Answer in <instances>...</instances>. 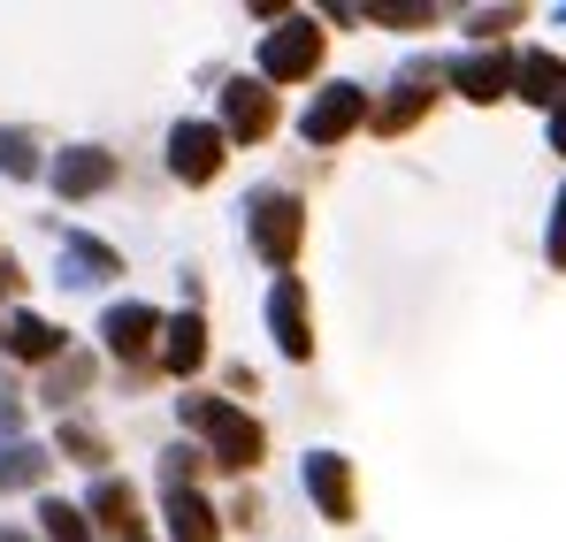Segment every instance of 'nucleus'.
Segmentation results:
<instances>
[{"instance_id": "f257e3e1", "label": "nucleus", "mask_w": 566, "mask_h": 542, "mask_svg": "<svg viewBox=\"0 0 566 542\" xmlns=\"http://www.w3.org/2000/svg\"><path fill=\"white\" fill-rule=\"evenodd\" d=\"M177 421L207 436V466H222V474H253L261 451H269L261 421H253V413H238L230 397H199V390H185V397H177Z\"/></svg>"}, {"instance_id": "f03ea898", "label": "nucleus", "mask_w": 566, "mask_h": 542, "mask_svg": "<svg viewBox=\"0 0 566 542\" xmlns=\"http://www.w3.org/2000/svg\"><path fill=\"white\" fill-rule=\"evenodd\" d=\"M245 237H253V253L269 261L276 275H291L298 261V245H306V199H291V191H253L245 199Z\"/></svg>"}, {"instance_id": "7ed1b4c3", "label": "nucleus", "mask_w": 566, "mask_h": 542, "mask_svg": "<svg viewBox=\"0 0 566 542\" xmlns=\"http://www.w3.org/2000/svg\"><path fill=\"white\" fill-rule=\"evenodd\" d=\"M322 70V23L314 15H283L261 39V85H306Z\"/></svg>"}, {"instance_id": "20e7f679", "label": "nucleus", "mask_w": 566, "mask_h": 542, "mask_svg": "<svg viewBox=\"0 0 566 542\" xmlns=\"http://www.w3.org/2000/svg\"><path fill=\"white\" fill-rule=\"evenodd\" d=\"M368 115H376V107H368V85H345V77H337V85H322L314 99H306L298 138H306V146H345Z\"/></svg>"}, {"instance_id": "39448f33", "label": "nucleus", "mask_w": 566, "mask_h": 542, "mask_svg": "<svg viewBox=\"0 0 566 542\" xmlns=\"http://www.w3.org/2000/svg\"><path fill=\"white\" fill-rule=\"evenodd\" d=\"M298 481H306V497H314V512H322L329 528H353V512H360V497H353V458L345 451H306L298 458Z\"/></svg>"}, {"instance_id": "423d86ee", "label": "nucleus", "mask_w": 566, "mask_h": 542, "mask_svg": "<svg viewBox=\"0 0 566 542\" xmlns=\"http://www.w3.org/2000/svg\"><path fill=\"white\" fill-rule=\"evenodd\" d=\"M269 337H276L283 360H314V313H306L298 275H276V290H269Z\"/></svg>"}, {"instance_id": "0eeeda50", "label": "nucleus", "mask_w": 566, "mask_h": 542, "mask_svg": "<svg viewBox=\"0 0 566 542\" xmlns=\"http://www.w3.org/2000/svg\"><path fill=\"white\" fill-rule=\"evenodd\" d=\"M222 123H177L169 130V177L177 183H214L222 177Z\"/></svg>"}, {"instance_id": "6e6552de", "label": "nucleus", "mask_w": 566, "mask_h": 542, "mask_svg": "<svg viewBox=\"0 0 566 542\" xmlns=\"http://www.w3.org/2000/svg\"><path fill=\"white\" fill-rule=\"evenodd\" d=\"M269 130H276V92L261 85V77H230V85H222V138L261 146Z\"/></svg>"}, {"instance_id": "1a4fd4ad", "label": "nucleus", "mask_w": 566, "mask_h": 542, "mask_svg": "<svg viewBox=\"0 0 566 542\" xmlns=\"http://www.w3.org/2000/svg\"><path fill=\"white\" fill-rule=\"evenodd\" d=\"M513 62H521V54H505V46H474V54H460L444 77L460 85V99L490 107V99H505V92H513Z\"/></svg>"}, {"instance_id": "9d476101", "label": "nucleus", "mask_w": 566, "mask_h": 542, "mask_svg": "<svg viewBox=\"0 0 566 542\" xmlns=\"http://www.w3.org/2000/svg\"><path fill=\"white\" fill-rule=\"evenodd\" d=\"M99 337H107V352H115V360H146V352H154V337H161V313H154V306H138V298H123V306H107V313H99Z\"/></svg>"}, {"instance_id": "9b49d317", "label": "nucleus", "mask_w": 566, "mask_h": 542, "mask_svg": "<svg viewBox=\"0 0 566 542\" xmlns=\"http://www.w3.org/2000/svg\"><path fill=\"white\" fill-rule=\"evenodd\" d=\"M46 177H54V191H62V199H99V191L115 183V153H99V146H70Z\"/></svg>"}, {"instance_id": "f8f14e48", "label": "nucleus", "mask_w": 566, "mask_h": 542, "mask_svg": "<svg viewBox=\"0 0 566 542\" xmlns=\"http://www.w3.org/2000/svg\"><path fill=\"white\" fill-rule=\"evenodd\" d=\"M107 275H123V253L115 245H99L85 230H62V283H77V290H93Z\"/></svg>"}, {"instance_id": "ddd939ff", "label": "nucleus", "mask_w": 566, "mask_h": 542, "mask_svg": "<svg viewBox=\"0 0 566 542\" xmlns=\"http://www.w3.org/2000/svg\"><path fill=\"white\" fill-rule=\"evenodd\" d=\"M161 520H169V542H222L214 504L199 489H161Z\"/></svg>"}, {"instance_id": "4468645a", "label": "nucleus", "mask_w": 566, "mask_h": 542, "mask_svg": "<svg viewBox=\"0 0 566 542\" xmlns=\"http://www.w3.org/2000/svg\"><path fill=\"white\" fill-rule=\"evenodd\" d=\"M85 512H93L107 535H123V542H138V489L130 481H115V474H99L93 481V497H85Z\"/></svg>"}, {"instance_id": "2eb2a0df", "label": "nucleus", "mask_w": 566, "mask_h": 542, "mask_svg": "<svg viewBox=\"0 0 566 542\" xmlns=\"http://www.w3.org/2000/svg\"><path fill=\"white\" fill-rule=\"evenodd\" d=\"M513 92H521L528 107H559V99H566V62H559V54H544V46L521 54V62H513Z\"/></svg>"}, {"instance_id": "dca6fc26", "label": "nucleus", "mask_w": 566, "mask_h": 542, "mask_svg": "<svg viewBox=\"0 0 566 542\" xmlns=\"http://www.w3.org/2000/svg\"><path fill=\"white\" fill-rule=\"evenodd\" d=\"M0 344H8V352H15V360H62V352H70V337H62V329H54V321H39V313H8V329H0Z\"/></svg>"}, {"instance_id": "f3484780", "label": "nucleus", "mask_w": 566, "mask_h": 542, "mask_svg": "<svg viewBox=\"0 0 566 542\" xmlns=\"http://www.w3.org/2000/svg\"><path fill=\"white\" fill-rule=\"evenodd\" d=\"M161 366H169V374H199V366H207V321H199V313L161 321Z\"/></svg>"}, {"instance_id": "a211bd4d", "label": "nucleus", "mask_w": 566, "mask_h": 542, "mask_svg": "<svg viewBox=\"0 0 566 542\" xmlns=\"http://www.w3.org/2000/svg\"><path fill=\"white\" fill-rule=\"evenodd\" d=\"M46 466H54V458L15 436V444H0V489H39V481H46Z\"/></svg>"}, {"instance_id": "6ab92c4d", "label": "nucleus", "mask_w": 566, "mask_h": 542, "mask_svg": "<svg viewBox=\"0 0 566 542\" xmlns=\"http://www.w3.org/2000/svg\"><path fill=\"white\" fill-rule=\"evenodd\" d=\"M421 85H429V70H406V85L390 92V99H382V115H376L382 130H406V123H421V107H429V92H421Z\"/></svg>"}, {"instance_id": "aec40b11", "label": "nucleus", "mask_w": 566, "mask_h": 542, "mask_svg": "<svg viewBox=\"0 0 566 542\" xmlns=\"http://www.w3.org/2000/svg\"><path fill=\"white\" fill-rule=\"evenodd\" d=\"M85 382H93V360H70V352H62V360L46 366V405L62 413V405H70V397H77Z\"/></svg>"}, {"instance_id": "412c9836", "label": "nucleus", "mask_w": 566, "mask_h": 542, "mask_svg": "<svg viewBox=\"0 0 566 542\" xmlns=\"http://www.w3.org/2000/svg\"><path fill=\"white\" fill-rule=\"evenodd\" d=\"M39 528H46V542H93L85 512H77V504H62V497H46V504H39Z\"/></svg>"}, {"instance_id": "4be33fe9", "label": "nucleus", "mask_w": 566, "mask_h": 542, "mask_svg": "<svg viewBox=\"0 0 566 542\" xmlns=\"http://www.w3.org/2000/svg\"><path fill=\"white\" fill-rule=\"evenodd\" d=\"M0 177H39V146H31V130H0Z\"/></svg>"}, {"instance_id": "5701e85b", "label": "nucleus", "mask_w": 566, "mask_h": 542, "mask_svg": "<svg viewBox=\"0 0 566 542\" xmlns=\"http://www.w3.org/2000/svg\"><path fill=\"white\" fill-rule=\"evenodd\" d=\"M429 15H437L429 0H376V8H368V23H398V31H413V23H429Z\"/></svg>"}, {"instance_id": "b1692460", "label": "nucleus", "mask_w": 566, "mask_h": 542, "mask_svg": "<svg viewBox=\"0 0 566 542\" xmlns=\"http://www.w3.org/2000/svg\"><path fill=\"white\" fill-rule=\"evenodd\" d=\"M62 451L85 458V466H99V458H107V444H99V428H85V421H62Z\"/></svg>"}, {"instance_id": "393cba45", "label": "nucleus", "mask_w": 566, "mask_h": 542, "mask_svg": "<svg viewBox=\"0 0 566 542\" xmlns=\"http://www.w3.org/2000/svg\"><path fill=\"white\" fill-rule=\"evenodd\" d=\"M23 436V397H15V382L0 374V444H15Z\"/></svg>"}, {"instance_id": "a878e982", "label": "nucleus", "mask_w": 566, "mask_h": 542, "mask_svg": "<svg viewBox=\"0 0 566 542\" xmlns=\"http://www.w3.org/2000/svg\"><path fill=\"white\" fill-rule=\"evenodd\" d=\"M544 253H552V268H566V183H559V199H552V237H544Z\"/></svg>"}, {"instance_id": "bb28decb", "label": "nucleus", "mask_w": 566, "mask_h": 542, "mask_svg": "<svg viewBox=\"0 0 566 542\" xmlns=\"http://www.w3.org/2000/svg\"><path fill=\"white\" fill-rule=\"evenodd\" d=\"M552 153H566V99L552 107Z\"/></svg>"}, {"instance_id": "cd10ccee", "label": "nucleus", "mask_w": 566, "mask_h": 542, "mask_svg": "<svg viewBox=\"0 0 566 542\" xmlns=\"http://www.w3.org/2000/svg\"><path fill=\"white\" fill-rule=\"evenodd\" d=\"M0 542H31V535H15V528H0Z\"/></svg>"}]
</instances>
